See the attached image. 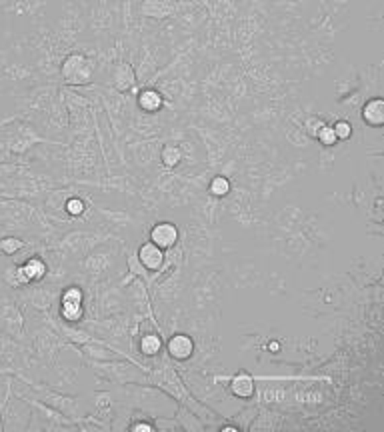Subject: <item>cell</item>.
<instances>
[{"label":"cell","instance_id":"obj_25","mask_svg":"<svg viewBox=\"0 0 384 432\" xmlns=\"http://www.w3.org/2000/svg\"><path fill=\"white\" fill-rule=\"evenodd\" d=\"M208 192L216 198H225L230 192V181L226 177H214L210 184H208Z\"/></svg>","mask_w":384,"mask_h":432},{"label":"cell","instance_id":"obj_29","mask_svg":"<svg viewBox=\"0 0 384 432\" xmlns=\"http://www.w3.org/2000/svg\"><path fill=\"white\" fill-rule=\"evenodd\" d=\"M128 273L136 274V276H140V278H146V276H148V271L140 264V260L136 258V254L128 256Z\"/></svg>","mask_w":384,"mask_h":432},{"label":"cell","instance_id":"obj_9","mask_svg":"<svg viewBox=\"0 0 384 432\" xmlns=\"http://www.w3.org/2000/svg\"><path fill=\"white\" fill-rule=\"evenodd\" d=\"M179 238H181L179 227L172 225V223H157L155 227L150 228V234H148V240L155 242L162 251L174 249L179 245Z\"/></svg>","mask_w":384,"mask_h":432},{"label":"cell","instance_id":"obj_8","mask_svg":"<svg viewBox=\"0 0 384 432\" xmlns=\"http://www.w3.org/2000/svg\"><path fill=\"white\" fill-rule=\"evenodd\" d=\"M58 291L52 288V286H36V288H28V291H23L21 293V298L24 302H28L32 308L41 310L43 315L50 312L52 304L56 302L58 298Z\"/></svg>","mask_w":384,"mask_h":432},{"label":"cell","instance_id":"obj_31","mask_svg":"<svg viewBox=\"0 0 384 432\" xmlns=\"http://www.w3.org/2000/svg\"><path fill=\"white\" fill-rule=\"evenodd\" d=\"M223 431H232V432H238L240 429L238 427H223Z\"/></svg>","mask_w":384,"mask_h":432},{"label":"cell","instance_id":"obj_17","mask_svg":"<svg viewBox=\"0 0 384 432\" xmlns=\"http://www.w3.org/2000/svg\"><path fill=\"white\" fill-rule=\"evenodd\" d=\"M174 418L179 420V424H181L182 431H188V432L204 431V424L199 420V414H196V412H192V410L188 409V407H184V405H179V407H177Z\"/></svg>","mask_w":384,"mask_h":432},{"label":"cell","instance_id":"obj_4","mask_svg":"<svg viewBox=\"0 0 384 432\" xmlns=\"http://www.w3.org/2000/svg\"><path fill=\"white\" fill-rule=\"evenodd\" d=\"M89 366L94 368V372L106 380L118 387L124 385H133V383H148V376L144 372V368L136 361H128V359H114V361H89Z\"/></svg>","mask_w":384,"mask_h":432},{"label":"cell","instance_id":"obj_30","mask_svg":"<svg viewBox=\"0 0 384 432\" xmlns=\"http://www.w3.org/2000/svg\"><path fill=\"white\" fill-rule=\"evenodd\" d=\"M65 210H67L70 216H80L84 212V203L80 198H70Z\"/></svg>","mask_w":384,"mask_h":432},{"label":"cell","instance_id":"obj_13","mask_svg":"<svg viewBox=\"0 0 384 432\" xmlns=\"http://www.w3.org/2000/svg\"><path fill=\"white\" fill-rule=\"evenodd\" d=\"M230 392L236 396V398H240V400H250L254 394H256V378L250 374V372H245V370H240V372H236L232 378H230Z\"/></svg>","mask_w":384,"mask_h":432},{"label":"cell","instance_id":"obj_16","mask_svg":"<svg viewBox=\"0 0 384 432\" xmlns=\"http://www.w3.org/2000/svg\"><path fill=\"white\" fill-rule=\"evenodd\" d=\"M136 102H138V109L142 113L155 114L164 106V96L157 89H144L136 96Z\"/></svg>","mask_w":384,"mask_h":432},{"label":"cell","instance_id":"obj_21","mask_svg":"<svg viewBox=\"0 0 384 432\" xmlns=\"http://www.w3.org/2000/svg\"><path fill=\"white\" fill-rule=\"evenodd\" d=\"M114 87L122 92L135 87V72H133V69L128 65H124V62L116 65V69H114Z\"/></svg>","mask_w":384,"mask_h":432},{"label":"cell","instance_id":"obj_10","mask_svg":"<svg viewBox=\"0 0 384 432\" xmlns=\"http://www.w3.org/2000/svg\"><path fill=\"white\" fill-rule=\"evenodd\" d=\"M92 416H96L98 420L113 424L114 414H116V405H114L113 392L111 390H96L92 392Z\"/></svg>","mask_w":384,"mask_h":432},{"label":"cell","instance_id":"obj_7","mask_svg":"<svg viewBox=\"0 0 384 432\" xmlns=\"http://www.w3.org/2000/svg\"><path fill=\"white\" fill-rule=\"evenodd\" d=\"M92 74H94V65L78 52L68 54L63 62V78L68 84H76V87L89 84L92 80Z\"/></svg>","mask_w":384,"mask_h":432},{"label":"cell","instance_id":"obj_32","mask_svg":"<svg viewBox=\"0 0 384 432\" xmlns=\"http://www.w3.org/2000/svg\"><path fill=\"white\" fill-rule=\"evenodd\" d=\"M0 366H2V364H0ZM6 370H8V368H6ZM8 372H10V370H8ZM0 376H2V374H0ZM10 376H12V374H10Z\"/></svg>","mask_w":384,"mask_h":432},{"label":"cell","instance_id":"obj_2","mask_svg":"<svg viewBox=\"0 0 384 432\" xmlns=\"http://www.w3.org/2000/svg\"><path fill=\"white\" fill-rule=\"evenodd\" d=\"M30 418H32V407L14 388V380L8 378L4 396L0 400V429L4 432L28 431Z\"/></svg>","mask_w":384,"mask_h":432},{"label":"cell","instance_id":"obj_27","mask_svg":"<svg viewBox=\"0 0 384 432\" xmlns=\"http://www.w3.org/2000/svg\"><path fill=\"white\" fill-rule=\"evenodd\" d=\"M332 130H335V135H337V140H348V138L352 137V124L348 122V120H337L335 124H332Z\"/></svg>","mask_w":384,"mask_h":432},{"label":"cell","instance_id":"obj_26","mask_svg":"<svg viewBox=\"0 0 384 432\" xmlns=\"http://www.w3.org/2000/svg\"><path fill=\"white\" fill-rule=\"evenodd\" d=\"M317 140L322 144V146H326V148H330V146H337V135H335V130H332V126L330 124H324L322 128H320V133L317 135Z\"/></svg>","mask_w":384,"mask_h":432},{"label":"cell","instance_id":"obj_19","mask_svg":"<svg viewBox=\"0 0 384 432\" xmlns=\"http://www.w3.org/2000/svg\"><path fill=\"white\" fill-rule=\"evenodd\" d=\"M60 308H58V317L68 324H78L84 317V302H65L58 300Z\"/></svg>","mask_w":384,"mask_h":432},{"label":"cell","instance_id":"obj_6","mask_svg":"<svg viewBox=\"0 0 384 432\" xmlns=\"http://www.w3.org/2000/svg\"><path fill=\"white\" fill-rule=\"evenodd\" d=\"M0 330L16 341H24V317L16 302L8 296H0Z\"/></svg>","mask_w":384,"mask_h":432},{"label":"cell","instance_id":"obj_12","mask_svg":"<svg viewBox=\"0 0 384 432\" xmlns=\"http://www.w3.org/2000/svg\"><path fill=\"white\" fill-rule=\"evenodd\" d=\"M136 258L140 260V264H142L148 273H157V271H160V266L164 264V251L159 249L155 242L146 240L144 245L138 247Z\"/></svg>","mask_w":384,"mask_h":432},{"label":"cell","instance_id":"obj_18","mask_svg":"<svg viewBox=\"0 0 384 432\" xmlns=\"http://www.w3.org/2000/svg\"><path fill=\"white\" fill-rule=\"evenodd\" d=\"M162 348H164L162 337L155 334V332H144V334L140 337V341H138V350H140V354L146 356V359L159 356L160 352H162Z\"/></svg>","mask_w":384,"mask_h":432},{"label":"cell","instance_id":"obj_1","mask_svg":"<svg viewBox=\"0 0 384 432\" xmlns=\"http://www.w3.org/2000/svg\"><path fill=\"white\" fill-rule=\"evenodd\" d=\"M122 392L128 398V407L135 410H140L144 414H148L150 418L155 416H174L179 402L166 394L162 388L155 387L150 383H133V385H124Z\"/></svg>","mask_w":384,"mask_h":432},{"label":"cell","instance_id":"obj_3","mask_svg":"<svg viewBox=\"0 0 384 432\" xmlns=\"http://www.w3.org/2000/svg\"><path fill=\"white\" fill-rule=\"evenodd\" d=\"M16 378H19L21 383H24L28 388H32V390L36 392V398H38V400H43L45 405L52 407L54 410H58L60 414L67 416L68 420H72V422H76V424L91 412V410L82 405V398H80V396H70V394L60 392V390H56V388H50L46 387V385H38V383H32V380L24 378L23 374H16Z\"/></svg>","mask_w":384,"mask_h":432},{"label":"cell","instance_id":"obj_14","mask_svg":"<svg viewBox=\"0 0 384 432\" xmlns=\"http://www.w3.org/2000/svg\"><path fill=\"white\" fill-rule=\"evenodd\" d=\"M361 118L364 124L372 128H381L384 124V100L383 98H370L362 104Z\"/></svg>","mask_w":384,"mask_h":432},{"label":"cell","instance_id":"obj_20","mask_svg":"<svg viewBox=\"0 0 384 432\" xmlns=\"http://www.w3.org/2000/svg\"><path fill=\"white\" fill-rule=\"evenodd\" d=\"M2 280H4L10 288H16V291L26 288V286L30 284L23 271V264H10V266H6V269H4V274H2Z\"/></svg>","mask_w":384,"mask_h":432},{"label":"cell","instance_id":"obj_5","mask_svg":"<svg viewBox=\"0 0 384 432\" xmlns=\"http://www.w3.org/2000/svg\"><path fill=\"white\" fill-rule=\"evenodd\" d=\"M67 342L52 326H38L32 334V346L30 352L43 364H54V359L58 356L60 348L68 346Z\"/></svg>","mask_w":384,"mask_h":432},{"label":"cell","instance_id":"obj_28","mask_svg":"<svg viewBox=\"0 0 384 432\" xmlns=\"http://www.w3.org/2000/svg\"><path fill=\"white\" fill-rule=\"evenodd\" d=\"M324 124H326V122H324L322 118H318V116H308V118H306V124H304V128H306L308 137L317 138V135L320 133V128H322Z\"/></svg>","mask_w":384,"mask_h":432},{"label":"cell","instance_id":"obj_15","mask_svg":"<svg viewBox=\"0 0 384 432\" xmlns=\"http://www.w3.org/2000/svg\"><path fill=\"white\" fill-rule=\"evenodd\" d=\"M23 271L30 284H38V282L45 280L46 274H48V264L41 256H28L23 262Z\"/></svg>","mask_w":384,"mask_h":432},{"label":"cell","instance_id":"obj_23","mask_svg":"<svg viewBox=\"0 0 384 432\" xmlns=\"http://www.w3.org/2000/svg\"><path fill=\"white\" fill-rule=\"evenodd\" d=\"M160 160L166 168H177L182 160V150L177 144H166L160 150Z\"/></svg>","mask_w":384,"mask_h":432},{"label":"cell","instance_id":"obj_24","mask_svg":"<svg viewBox=\"0 0 384 432\" xmlns=\"http://www.w3.org/2000/svg\"><path fill=\"white\" fill-rule=\"evenodd\" d=\"M26 247V242H24L23 238H19V236H4V238H0V252L4 254V256H14L16 252H21Z\"/></svg>","mask_w":384,"mask_h":432},{"label":"cell","instance_id":"obj_22","mask_svg":"<svg viewBox=\"0 0 384 432\" xmlns=\"http://www.w3.org/2000/svg\"><path fill=\"white\" fill-rule=\"evenodd\" d=\"M113 256H106V254H91V256H84V269L89 274H100L104 273L111 264H113Z\"/></svg>","mask_w":384,"mask_h":432},{"label":"cell","instance_id":"obj_11","mask_svg":"<svg viewBox=\"0 0 384 432\" xmlns=\"http://www.w3.org/2000/svg\"><path fill=\"white\" fill-rule=\"evenodd\" d=\"M166 352L172 361L184 363V361L192 359V354H194V341L184 332H177L166 342Z\"/></svg>","mask_w":384,"mask_h":432}]
</instances>
